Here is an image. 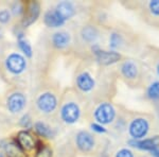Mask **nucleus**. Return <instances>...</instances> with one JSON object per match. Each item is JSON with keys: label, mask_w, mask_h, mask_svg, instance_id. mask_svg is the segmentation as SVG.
<instances>
[{"label": "nucleus", "mask_w": 159, "mask_h": 157, "mask_svg": "<svg viewBox=\"0 0 159 157\" xmlns=\"http://www.w3.org/2000/svg\"><path fill=\"white\" fill-rule=\"evenodd\" d=\"M150 127L151 123L148 118L143 116H136L129 124V134L134 140H141L148 136Z\"/></svg>", "instance_id": "1"}, {"label": "nucleus", "mask_w": 159, "mask_h": 157, "mask_svg": "<svg viewBox=\"0 0 159 157\" xmlns=\"http://www.w3.org/2000/svg\"><path fill=\"white\" fill-rule=\"evenodd\" d=\"M121 76L129 83H136L140 81L142 78V67L137 61L126 60L120 66Z\"/></svg>", "instance_id": "2"}, {"label": "nucleus", "mask_w": 159, "mask_h": 157, "mask_svg": "<svg viewBox=\"0 0 159 157\" xmlns=\"http://www.w3.org/2000/svg\"><path fill=\"white\" fill-rule=\"evenodd\" d=\"M116 118V109L110 103H101L94 110V119L99 124H110Z\"/></svg>", "instance_id": "3"}, {"label": "nucleus", "mask_w": 159, "mask_h": 157, "mask_svg": "<svg viewBox=\"0 0 159 157\" xmlns=\"http://www.w3.org/2000/svg\"><path fill=\"white\" fill-rule=\"evenodd\" d=\"M81 116V109L78 103L75 102H67L63 105L61 109V120L67 124H74L78 122Z\"/></svg>", "instance_id": "4"}, {"label": "nucleus", "mask_w": 159, "mask_h": 157, "mask_svg": "<svg viewBox=\"0 0 159 157\" xmlns=\"http://www.w3.org/2000/svg\"><path fill=\"white\" fill-rule=\"evenodd\" d=\"M92 51H93V54L96 56L97 61L99 62V64L104 66H108L117 63L121 58L120 53L116 52V51H104L98 45H93Z\"/></svg>", "instance_id": "5"}, {"label": "nucleus", "mask_w": 159, "mask_h": 157, "mask_svg": "<svg viewBox=\"0 0 159 157\" xmlns=\"http://www.w3.org/2000/svg\"><path fill=\"white\" fill-rule=\"evenodd\" d=\"M6 65L10 72L19 74L25 71V67H27V63H25L24 56H21L18 53H12V54L7 56Z\"/></svg>", "instance_id": "6"}, {"label": "nucleus", "mask_w": 159, "mask_h": 157, "mask_svg": "<svg viewBox=\"0 0 159 157\" xmlns=\"http://www.w3.org/2000/svg\"><path fill=\"white\" fill-rule=\"evenodd\" d=\"M75 142L78 148L82 152H84V153L90 152L94 148V145H96L94 137L90 133L86 132V131H81V132L76 134Z\"/></svg>", "instance_id": "7"}, {"label": "nucleus", "mask_w": 159, "mask_h": 157, "mask_svg": "<svg viewBox=\"0 0 159 157\" xmlns=\"http://www.w3.org/2000/svg\"><path fill=\"white\" fill-rule=\"evenodd\" d=\"M37 106L43 113L53 112L57 106V99L51 92H45L37 99Z\"/></svg>", "instance_id": "8"}, {"label": "nucleus", "mask_w": 159, "mask_h": 157, "mask_svg": "<svg viewBox=\"0 0 159 157\" xmlns=\"http://www.w3.org/2000/svg\"><path fill=\"white\" fill-rule=\"evenodd\" d=\"M129 145L133 148L139 149V150L152 152L155 149L159 148V136H154V137L141 139V140L130 139V140H129Z\"/></svg>", "instance_id": "9"}, {"label": "nucleus", "mask_w": 159, "mask_h": 157, "mask_svg": "<svg viewBox=\"0 0 159 157\" xmlns=\"http://www.w3.org/2000/svg\"><path fill=\"white\" fill-rule=\"evenodd\" d=\"M25 103H27V99L25 95L21 92H15L7 99V109L13 114H16L25 109Z\"/></svg>", "instance_id": "10"}, {"label": "nucleus", "mask_w": 159, "mask_h": 157, "mask_svg": "<svg viewBox=\"0 0 159 157\" xmlns=\"http://www.w3.org/2000/svg\"><path fill=\"white\" fill-rule=\"evenodd\" d=\"M76 86L81 91L90 92L96 86V81L88 71H84L76 76Z\"/></svg>", "instance_id": "11"}, {"label": "nucleus", "mask_w": 159, "mask_h": 157, "mask_svg": "<svg viewBox=\"0 0 159 157\" xmlns=\"http://www.w3.org/2000/svg\"><path fill=\"white\" fill-rule=\"evenodd\" d=\"M56 13L61 16V18L66 21V20L70 19L75 15V7H74L72 2L69 1H61L57 4L55 9Z\"/></svg>", "instance_id": "12"}, {"label": "nucleus", "mask_w": 159, "mask_h": 157, "mask_svg": "<svg viewBox=\"0 0 159 157\" xmlns=\"http://www.w3.org/2000/svg\"><path fill=\"white\" fill-rule=\"evenodd\" d=\"M39 13H40L39 3L36 1H32L29 4V7H28V12L25 16L24 21H22V25L25 28H27L30 25H32L34 21H36V19L39 16Z\"/></svg>", "instance_id": "13"}, {"label": "nucleus", "mask_w": 159, "mask_h": 157, "mask_svg": "<svg viewBox=\"0 0 159 157\" xmlns=\"http://www.w3.org/2000/svg\"><path fill=\"white\" fill-rule=\"evenodd\" d=\"M2 148L6 151L7 157H25L24 149L19 145L17 141H3Z\"/></svg>", "instance_id": "14"}, {"label": "nucleus", "mask_w": 159, "mask_h": 157, "mask_svg": "<svg viewBox=\"0 0 159 157\" xmlns=\"http://www.w3.org/2000/svg\"><path fill=\"white\" fill-rule=\"evenodd\" d=\"M17 142L19 143V145L25 150H32L35 146V140L33 138V136L28 132V131H21L18 133L17 136Z\"/></svg>", "instance_id": "15"}, {"label": "nucleus", "mask_w": 159, "mask_h": 157, "mask_svg": "<svg viewBox=\"0 0 159 157\" xmlns=\"http://www.w3.org/2000/svg\"><path fill=\"white\" fill-rule=\"evenodd\" d=\"M66 21H64L61 18L60 15L56 13V11H48L45 14V24L50 28H58L65 25Z\"/></svg>", "instance_id": "16"}, {"label": "nucleus", "mask_w": 159, "mask_h": 157, "mask_svg": "<svg viewBox=\"0 0 159 157\" xmlns=\"http://www.w3.org/2000/svg\"><path fill=\"white\" fill-rule=\"evenodd\" d=\"M71 36L67 32H56L52 37V43L55 48L63 49L70 44Z\"/></svg>", "instance_id": "17"}, {"label": "nucleus", "mask_w": 159, "mask_h": 157, "mask_svg": "<svg viewBox=\"0 0 159 157\" xmlns=\"http://www.w3.org/2000/svg\"><path fill=\"white\" fill-rule=\"evenodd\" d=\"M81 35L82 38H83L84 42L88 43V44H92L96 42V39L98 38V30L93 27V25H86L84 27L81 31Z\"/></svg>", "instance_id": "18"}, {"label": "nucleus", "mask_w": 159, "mask_h": 157, "mask_svg": "<svg viewBox=\"0 0 159 157\" xmlns=\"http://www.w3.org/2000/svg\"><path fill=\"white\" fill-rule=\"evenodd\" d=\"M35 131L39 136L45 138H53L55 136V132L53 128H51L49 125H47L43 122H36L34 125Z\"/></svg>", "instance_id": "19"}, {"label": "nucleus", "mask_w": 159, "mask_h": 157, "mask_svg": "<svg viewBox=\"0 0 159 157\" xmlns=\"http://www.w3.org/2000/svg\"><path fill=\"white\" fill-rule=\"evenodd\" d=\"M124 45V37L121 33L119 32H112L109 36V47L112 50L120 49Z\"/></svg>", "instance_id": "20"}, {"label": "nucleus", "mask_w": 159, "mask_h": 157, "mask_svg": "<svg viewBox=\"0 0 159 157\" xmlns=\"http://www.w3.org/2000/svg\"><path fill=\"white\" fill-rule=\"evenodd\" d=\"M147 11L151 17L159 19V0H152L147 3Z\"/></svg>", "instance_id": "21"}, {"label": "nucleus", "mask_w": 159, "mask_h": 157, "mask_svg": "<svg viewBox=\"0 0 159 157\" xmlns=\"http://www.w3.org/2000/svg\"><path fill=\"white\" fill-rule=\"evenodd\" d=\"M18 46H19L20 50H21L22 52L25 54V56H28V58H31V56H32V54H33L32 47H31V45L29 44L28 40L24 39V38L18 39Z\"/></svg>", "instance_id": "22"}, {"label": "nucleus", "mask_w": 159, "mask_h": 157, "mask_svg": "<svg viewBox=\"0 0 159 157\" xmlns=\"http://www.w3.org/2000/svg\"><path fill=\"white\" fill-rule=\"evenodd\" d=\"M35 157H52V150L47 145H42L37 150Z\"/></svg>", "instance_id": "23"}, {"label": "nucleus", "mask_w": 159, "mask_h": 157, "mask_svg": "<svg viewBox=\"0 0 159 157\" xmlns=\"http://www.w3.org/2000/svg\"><path fill=\"white\" fill-rule=\"evenodd\" d=\"M115 157H135V156H134V153H133L129 149L123 148V149H120V150L117 152Z\"/></svg>", "instance_id": "24"}, {"label": "nucleus", "mask_w": 159, "mask_h": 157, "mask_svg": "<svg viewBox=\"0 0 159 157\" xmlns=\"http://www.w3.org/2000/svg\"><path fill=\"white\" fill-rule=\"evenodd\" d=\"M20 127H25V128H30L32 127V121H31V118L29 115H25L22 116V118L19 121Z\"/></svg>", "instance_id": "25"}, {"label": "nucleus", "mask_w": 159, "mask_h": 157, "mask_svg": "<svg viewBox=\"0 0 159 157\" xmlns=\"http://www.w3.org/2000/svg\"><path fill=\"white\" fill-rule=\"evenodd\" d=\"M12 12L15 16H19L24 13V7L20 2H15L14 4L12 6Z\"/></svg>", "instance_id": "26"}, {"label": "nucleus", "mask_w": 159, "mask_h": 157, "mask_svg": "<svg viewBox=\"0 0 159 157\" xmlns=\"http://www.w3.org/2000/svg\"><path fill=\"white\" fill-rule=\"evenodd\" d=\"M10 17H11V15H10V12L7 10L0 11V22L1 24H7L10 20Z\"/></svg>", "instance_id": "27"}, {"label": "nucleus", "mask_w": 159, "mask_h": 157, "mask_svg": "<svg viewBox=\"0 0 159 157\" xmlns=\"http://www.w3.org/2000/svg\"><path fill=\"white\" fill-rule=\"evenodd\" d=\"M90 127L93 132L99 133V134H104V133L107 132L106 128H104L101 124H99V123H92V124L90 125Z\"/></svg>", "instance_id": "28"}, {"label": "nucleus", "mask_w": 159, "mask_h": 157, "mask_svg": "<svg viewBox=\"0 0 159 157\" xmlns=\"http://www.w3.org/2000/svg\"><path fill=\"white\" fill-rule=\"evenodd\" d=\"M151 154H152L154 157H159V148L155 149L154 151H152V152H151Z\"/></svg>", "instance_id": "29"}, {"label": "nucleus", "mask_w": 159, "mask_h": 157, "mask_svg": "<svg viewBox=\"0 0 159 157\" xmlns=\"http://www.w3.org/2000/svg\"><path fill=\"white\" fill-rule=\"evenodd\" d=\"M155 70H156V73H157V76H159V60L157 61V63H156V68H155Z\"/></svg>", "instance_id": "30"}, {"label": "nucleus", "mask_w": 159, "mask_h": 157, "mask_svg": "<svg viewBox=\"0 0 159 157\" xmlns=\"http://www.w3.org/2000/svg\"><path fill=\"white\" fill-rule=\"evenodd\" d=\"M0 36H1V30H0Z\"/></svg>", "instance_id": "31"}, {"label": "nucleus", "mask_w": 159, "mask_h": 157, "mask_svg": "<svg viewBox=\"0 0 159 157\" xmlns=\"http://www.w3.org/2000/svg\"><path fill=\"white\" fill-rule=\"evenodd\" d=\"M0 157H3V156H2V154H0Z\"/></svg>", "instance_id": "32"}]
</instances>
